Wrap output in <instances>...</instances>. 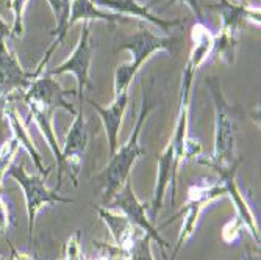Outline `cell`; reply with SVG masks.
Listing matches in <instances>:
<instances>
[{
  "label": "cell",
  "instance_id": "27",
  "mask_svg": "<svg viewBox=\"0 0 261 260\" xmlns=\"http://www.w3.org/2000/svg\"><path fill=\"white\" fill-rule=\"evenodd\" d=\"M11 220H10V210H8V205L4 199V195L0 196V232L4 235H7V229L10 226Z\"/></svg>",
  "mask_w": 261,
  "mask_h": 260
},
{
  "label": "cell",
  "instance_id": "13",
  "mask_svg": "<svg viewBox=\"0 0 261 260\" xmlns=\"http://www.w3.org/2000/svg\"><path fill=\"white\" fill-rule=\"evenodd\" d=\"M96 7H100L103 10H110L116 14L122 16H133L139 17L146 22H150L152 26L158 27L164 33H169L174 27L181 26V19H163L152 13L150 4H139L138 0H92Z\"/></svg>",
  "mask_w": 261,
  "mask_h": 260
},
{
  "label": "cell",
  "instance_id": "23",
  "mask_svg": "<svg viewBox=\"0 0 261 260\" xmlns=\"http://www.w3.org/2000/svg\"><path fill=\"white\" fill-rule=\"evenodd\" d=\"M236 47H238V35L219 30L218 35L213 38V52L218 54L227 64H233L236 60Z\"/></svg>",
  "mask_w": 261,
  "mask_h": 260
},
{
  "label": "cell",
  "instance_id": "12",
  "mask_svg": "<svg viewBox=\"0 0 261 260\" xmlns=\"http://www.w3.org/2000/svg\"><path fill=\"white\" fill-rule=\"evenodd\" d=\"M67 94H77V92L63 89L61 85L57 80H54V76H50L45 70V73L33 79L30 86L20 94V99L33 101V102L44 104V105H52L57 110L63 108L69 111L70 114H77V110L72 107V104L66 101Z\"/></svg>",
  "mask_w": 261,
  "mask_h": 260
},
{
  "label": "cell",
  "instance_id": "32",
  "mask_svg": "<svg viewBox=\"0 0 261 260\" xmlns=\"http://www.w3.org/2000/svg\"><path fill=\"white\" fill-rule=\"evenodd\" d=\"M91 260H108V258H107V255L100 254V255H97V257H94V258H91Z\"/></svg>",
  "mask_w": 261,
  "mask_h": 260
},
{
  "label": "cell",
  "instance_id": "1",
  "mask_svg": "<svg viewBox=\"0 0 261 260\" xmlns=\"http://www.w3.org/2000/svg\"><path fill=\"white\" fill-rule=\"evenodd\" d=\"M141 88H142V101H141V111L138 116L136 126L127 143H124L121 148H117L116 152L110 155L108 164L97 176L103 188V202L107 207L113 201L116 193L119 192L124 186V183L128 180L130 171L133 168V164L136 163V160L146 154V151L139 145V136H141L142 127H144V123L147 120L149 113L153 108V104L149 99V94H146L144 85H141Z\"/></svg>",
  "mask_w": 261,
  "mask_h": 260
},
{
  "label": "cell",
  "instance_id": "3",
  "mask_svg": "<svg viewBox=\"0 0 261 260\" xmlns=\"http://www.w3.org/2000/svg\"><path fill=\"white\" fill-rule=\"evenodd\" d=\"M177 38L172 36H158L153 35L150 30H139L128 39L125 44L121 45V51H128L132 60L117 66L114 73V98L128 94L130 85L136 74L139 73L141 66L144 64L152 55L158 52H171L172 45Z\"/></svg>",
  "mask_w": 261,
  "mask_h": 260
},
{
  "label": "cell",
  "instance_id": "15",
  "mask_svg": "<svg viewBox=\"0 0 261 260\" xmlns=\"http://www.w3.org/2000/svg\"><path fill=\"white\" fill-rule=\"evenodd\" d=\"M89 104L99 113L100 120L103 123L107 139H108L110 155H113L117 149V143H119L117 139H119V130L122 127L124 114H125L127 104H128V94H122V96L114 98L108 107H103L96 101H89Z\"/></svg>",
  "mask_w": 261,
  "mask_h": 260
},
{
  "label": "cell",
  "instance_id": "8",
  "mask_svg": "<svg viewBox=\"0 0 261 260\" xmlns=\"http://www.w3.org/2000/svg\"><path fill=\"white\" fill-rule=\"evenodd\" d=\"M196 70L191 64H185L183 76H181V86L178 94V110H177V121L175 129L171 138V143L174 146V171L178 173L180 163L185 161V149L188 141L191 139L188 136V123H189V104H191V91Z\"/></svg>",
  "mask_w": 261,
  "mask_h": 260
},
{
  "label": "cell",
  "instance_id": "25",
  "mask_svg": "<svg viewBox=\"0 0 261 260\" xmlns=\"http://www.w3.org/2000/svg\"><path fill=\"white\" fill-rule=\"evenodd\" d=\"M80 239H82V232L75 230V233L72 235V237L66 242V245H64V260H82Z\"/></svg>",
  "mask_w": 261,
  "mask_h": 260
},
{
  "label": "cell",
  "instance_id": "2",
  "mask_svg": "<svg viewBox=\"0 0 261 260\" xmlns=\"http://www.w3.org/2000/svg\"><path fill=\"white\" fill-rule=\"evenodd\" d=\"M205 85L208 86L213 102H215V151L211 157H200L197 161L208 168L230 167L238 161L236 160V130L231 108L224 98L218 77H206Z\"/></svg>",
  "mask_w": 261,
  "mask_h": 260
},
{
  "label": "cell",
  "instance_id": "31",
  "mask_svg": "<svg viewBox=\"0 0 261 260\" xmlns=\"http://www.w3.org/2000/svg\"><path fill=\"white\" fill-rule=\"evenodd\" d=\"M10 36H13V29H11V23H8L2 16H0V39L7 41Z\"/></svg>",
  "mask_w": 261,
  "mask_h": 260
},
{
  "label": "cell",
  "instance_id": "19",
  "mask_svg": "<svg viewBox=\"0 0 261 260\" xmlns=\"http://www.w3.org/2000/svg\"><path fill=\"white\" fill-rule=\"evenodd\" d=\"M97 214L100 220L107 224L111 237L116 243L114 246L121 251L130 245V242L135 239V235L141 230L136 226H133L124 214L121 215L113 214L110 208H103V207H97Z\"/></svg>",
  "mask_w": 261,
  "mask_h": 260
},
{
  "label": "cell",
  "instance_id": "4",
  "mask_svg": "<svg viewBox=\"0 0 261 260\" xmlns=\"http://www.w3.org/2000/svg\"><path fill=\"white\" fill-rule=\"evenodd\" d=\"M10 179L17 182L25 196V207H27V215H29V240L33 239V230H35V220L36 214L42 205H54V204H70L74 199L64 198L60 195V192L49 190L45 186V179L41 174L32 176L25 171V167L22 163H11L10 168L7 170V174Z\"/></svg>",
  "mask_w": 261,
  "mask_h": 260
},
{
  "label": "cell",
  "instance_id": "20",
  "mask_svg": "<svg viewBox=\"0 0 261 260\" xmlns=\"http://www.w3.org/2000/svg\"><path fill=\"white\" fill-rule=\"evenodd\" d=\"M152 237L144 230H139L135 239L130 242V245L125 249H117L116 246H110L107 243H96L97 248H100L103 255H113V257H121L124 260H155L152 255Z\"/></svg>",
  "mask_w": 261,
  "mask_h": 260
},
{
  "label": "cell",
  "instance_id": "9",
  "mask_svg": "<svg viewBox=\"0 0 261 260\" xmlns=\"http://www.w3.org/2000/svg\"><path fill=\"white\" fill-rule=\"evenodd\" d=\"M113 207V208H119L122 214L130 220V223L133 226H136L138 229L144 230L146 233H149L150 237L161 246V248H166L168 243H166L161 235L158 232V227L153 226V223L150 221V218L147 217L146 210H147V205L144 202H141L138 199V196L135 195L133 192V186H132V182L130 179L124 183V186L121 188L119 192L116 193V196L113 198V201L108 204V208Z\"/></svg>",
  "mask_w": 261,
  "mask_h": 260
},
{
  "label": "cell",
  "instance_id": "11",
  "mask_svg": "<svg viewBox=\"0 0 261 260\" xmlns=\"http://www.w3.org/2000/svg\"><path fill=\"white\" fill-rule=\"evenodd\" d=\"M33 82V74L25 73L7 41L0 39V102L14 92H23Z\"/></svg>",
  "mask_w": 261,
  "mask_h": 260
},
{
  "label": "cell",
  "instance_id": "29",
  "mask_svg": "<svg viewBox=\"0 0 261 260\" xmlns=\"http://www.w3.org/2000/svg\"><path fill=\"white\" fill-rule=\"evenodd\" d=\"M10 129L5 116L2 114V111H0V154H2V149H4V145L7 143V139L10 138V135L7 133V130Z\"/></svg>",
  "mask_w": 261,
  "mask_h": 260
},
{
  "label": "cell",
  "instance_id": "10",
  "mask_svg": "<svg viewBox=\"0 0 261 260\" xmlns=\"http://www.w3.org/2000/svg\"><path fill=\"white\" fill-rule=\"evenodd\" d=\"M238 163L240 161H236V163L230 164V167H213L211 170H215L219 174V180L225 186V195L230 196V199L234 205V210H236V217H238V220L243 223L244 230H247L252 235L255 243L259 245V230H258L256 218L252 214V208H250L249 202L246 201L238 182H236Z\"/></svg>",
  "mask_w": 261,
  "mask_h": 260
},
{
  "label": "cell",
  "instance_id": "6",
  "mask_svg": "<svg viewBox=\"0 0 261 260\" xmlns=\"http://www.w3.org/2000/svg\"><path fill=\"white\" fill-rule=\"evenodd\" d=\"M94 42L91 38V22H83L80 32V38L74 52L69 55L66 61L60 66L47 70L50 76H61V74H72L77 79V96H79V107H83V89L91 88L89 82V67L92 60Z\"/></svg>",
  "mask_w": 261,
  "mask_h": 260
},
{
  "label": "cell",
  "instance_id": "33",
  "mask_svg": "<svg viewBox=\"0 0 261 260\" xmlns=\"http://www.w3.org/2000/svg\"><path fill=\"white\" fill-rule=\"evenodd\" d=\"M82 260H83V258H82Z\"/></svg>",
  "mask_w": 261,
  "mask_h": 260
},
{
  "label": "cell",
  "instance_id": "28",
  "mask_svg": "<svg viewBox=\"0 0 261 260\" xmlns=\"http://www.w3.org/2000/svg\"><path fill=\"white\" fill-rule=\"evenodd\" d=\"M175 2H181L185 4L189 10L193 11V14L197 17V22H203V13H202V7L199 0H169V5L175 4Z\"/></svg>",
  "mask_w": 261,
  "mask_h": 260
},
{
  "label": "cell",
  "instance_id": "14",
  "mask_svg": "<svg viewBox=\"0 0 261 260\" xmlns=\"http://www.w3.org/2000/svg\"><path fill=\"white\" fill-rule=\"evenodd\" d=\"M171 185V202H175V192H177V174L174 171V146L169 141V145L158 157V171H156V183L150 202V221L153 223L158 217V211L163 205L164 195L168 186Z\"/></svg>",
  "mask_w": 261,
  "mask_h": 260
},
{
  "label": "cell",
  "instance_id": "16",
  "mask_svg": "<svg viewBox=\"0 0 261 260\" xmlns=\"http://www.w3.org/2000/svg\"><path fill=\"white\" fill-rule=\"evenodd\" d=\"M0 111H2V114L5 116V120H7V123L10 126V130H11V135L17 139L19 146H22L23 149H25L30 154V157H32L33 163L36 164L39 174L44 176V177H47V176L52 173V168L54 167H49V168L45 170L44 163H42V158H41L38 149L35 148L32 138L29 136L27 129H25V126H23L20 116H19V111L16 110L14 104L10 99L2 101V102H0Z\"/></svg>",
  "mask_w": 261,
  "mask_h": 260
},
{
  "label": "cell",
  "instance_id": "22",
  "mask_svg": "<svg viewBox=\"0 0 261 260\" xmlns=\"http://www.w3.org/2000/svg\"><path fill=\"white\" fill-rule=\"evenodd\" d=\"M213 38H215V35L210 32L203 22H196L191 30L193 47L186 63L197 69L213 54Z\"/></svg>",
  "mask_w": 261,
  "mask_h": 260
},
{
  "label": "cell",
  "instance_id": "26",
  "mask_svg": "<svg viewBox=\"0 0 261 260\" xmlns=\"http://www.w3.org/2000/svg\"><path fill=\"white\" fill-rule=\"evenodd\" d=\"M243 232H244L243 223L238 220V217H234V218H233L231 221H228L227 226L224 227V230H222V239H224V242L231 243V242H234L236 239H238Z\"/></svg>",
  "mask_w": 261,
  "mask_h": 260
},
{
  "label": "cell",
  "instance_id": "21",
  "mask_svg": "<svg viewBox=\"0 0 261 260\" xmlns=\"http://www.w3.org/2000/svg\"><path fill=\"white\" fill-rule=\"evenodd\" d=\"M79 20L82 22H91V20H102L107 23H117V22H132L130 17L116 14V13H107L99 10L96 5L92 4V0H72L70 2V16H69V29L77 23Z\"/></svg>",
  "mask_w": 261,
  "mask_h": 260
},
{
  "label": "cell",
  "instance_id": "5",
  "mask_svg": "<svg viewBox=\"0 0 261 260\" xmlns=\"http://www.w3.org/2000/svg\"><path fill=\"white\" fill-rule=\"evenodd\" d=\"M221 196H225V186L222 185V182L218 179L216 182H200L199 185H194L189 188V195H188V201L185 204V207L178 211L177 215H174L171 220L166 221L163 226H168L169 223H172L175 218L183 217L181 221V227H180V233H178V239H177V245L172 251L171 260H175L178 257V252L181 251L183 245L193 237V233L196 232L197 223H199V217H200V211L202 208Z\"/></svg>",
  "mask_w": 261,
  "mask_h": 260
},
{
  "label": "cell",
  "instance_id": "17",
  "mask_svg": "<svg viewBox=\"0 0 261 260\" xmlns=\"http://www.w3.org/2000/svg\"><path fill=\"white\" fill-rule=\"evenodd\" d=\"M210 8L219 13L221 30L238 35L241 26L247 20H252L255 26H259V8H252L246 0L241 4L231 2V0H219L218 4H213Z\"/></svg>",
  "mask_w": 261,
  "mask_h": 260
},
{
  "label": "cell",
  "instance_id": "30",
  "mask_svg": "<svg viewBox=\"0 0 261 260\" xmlns=\"http://www.w3.org/2000/svg\"><path fill=\"white\" fill-rule=\"evenodd\" d=\"M5 239H7V243H8L10 249H11V255H13V258H14V260H38V258H36V257H33V255H29V254H22V252H19V251L14 248V245L10 242L8 235H5Z\"/></svg>",
  "mask_w": 261,
  "mask_h": 260
},
{
  "label": "cell",
  "instance_id": "24",
  "mask_svg": "<svg viewBox=\"0 0 261 260\" xmlns=\"http://www.w3.org/2000/svg\"><path fill=\"white\" fill-rule=\"evenodd\" d=\"M29 0H10L8 8L13 11L14 19L11 23V29H13V36H23V13H25Z\"/></svg>",
  "mask_w": 261,
  "mask_h": 260
},
{
  "label": "cell",
  "instance_id": "18",
  "mask_svg": "<svg viewBox=\"0 0 261 260\" xmlns=\"http://www.w3.org/2000/svg\"><path fill=\"white\" fill-rule=\"evenodd\" d=\"M22 101L25 102L30 116L36 123L41 135L45 139V143L50 146V149L55 155L57 164L60 167L61 164V149L58 146V139H57L55 132H54V113L57 111V108L52 105H44V104H38L33 101H27V99H22Z\"/></svg>",
  "mask_w": 261,
  "mask_h": 260
},
{
  "label": "cell",
  "instance_id": "7",
  "mask_svg": "<svg viewBox=\"0 0 261 260\" xmlns=\"http://www.w3.org/2000/svg\"><path fill=\"white\" fill-rule=\"evenodd\" d=\"M88 148V130H86V121L83 117V108L79 107L75 120L72 126L69 127V132L66 135V143L61 151V164L58 167V183L55 190L60 192L61 188V177L63 173L67 171L70 180L77 186L79 185V173L82 167L83 154Z\"/></svg>",
  "mask_w": 261,
  "mask_h": 260
}]
</instances>
